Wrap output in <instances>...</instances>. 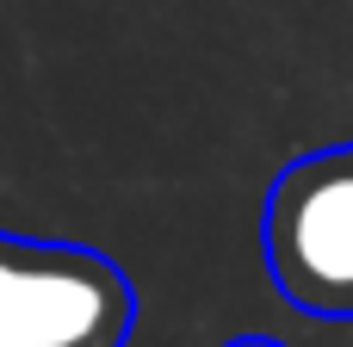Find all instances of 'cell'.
<instances>
[{
  "mask_svg": "<svg viewBox=\"0 0 353 347\" xmlns=\"http://www.w3.org/2000/svg\"><path fill=\"white\" fill-rule=\"evenodd\" d=\"M261 255L292 310L353 323V143L310 149L273 174Z\"/></svg>",
  "mask_w": 353,
  "mask_h": 347,
  "instance_id": "1",
  "label": "cell"
},
{
  "mask_svg": "<svg viewBox=\"0 0 353 347\" xmlns=\"http://www.w3.org/2000/svg\"><path fill=\"white\" fill-rule=\"evenodd\" d=\"M130 329L137 286L112 255L0 230V347H124Z\"/></svg>",
  "mask_w": 353,
  "mask_h": 347,
  "instance_id": "2",
  "label": "cell"
},
{
  "mask_svg": "<svg viewBox=\"0 0 353 347\" xmlns=\"http://www.w3.org/2000/svg\"><path fill=\"white\" fill-rule=\"evenodd\" d=\"M223 347H285V341H273V335H236V341H223Z\"/></svg>",
  "mask_w": 353,
  "mask_h": 347,
  "instance_id": "3",
  "label": "cell"
}]
</instances>
